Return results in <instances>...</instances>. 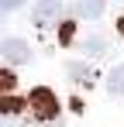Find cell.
<instances>
[{"instance_id":"9c48e42d","label":"cell","mask_w":124,"mask_h":127,"mask_svg":"<svg viewBox=\"0 0 124 127\" xmlns=\"http://www.w3.org/2000/svg\"><path fill=\"white\" fill-rule=\"evenodd\" d=\"M59 38H62V45H69V41H72V24H62Z\"/></svg>"},{"instance_id":"5b68a950","label":"cell","mask_w":124,"mask_h":127,"mask_svg":"<svg viewBox=\"0 0 124 127\" xmlns=\"http://www.w3.org/2000/svg\"><path fill=\"white\" fill-rule=\"evenodd\" d=\"M107 89H110V96H124V62L110 69V76H107Z\"/></svg>"},{"instance_id":"ba28073f","label":"cell","mask_w":124,"mask_h":127,"mask_svg":"<svg viewBox=\"0 0 124 127\" xmlns=\"http://www.w3.org/2000/svg\"><path fill=\"white\" fill-rule=\"evenodd\" d=\"M21 106H28V100H17V96H3V113L10 117V113H17Z\"/></svg>"},{"instance_id":"52a82bcc","label":"cell","mask_w":124,"mask_h":127,"mask_svg":"<svg viewBox=\"0 0 124 127\" xmlns=\"http://www.w3.org/2000/svg\"><path fill=\"white\" fill-rule=\"evenodd\" d=\"M83 52L86 55H103L107 52V41H103L100 34H90V38H83Z\"/></svg>"},{"instance_id":"7a4b0ae2","label":"cell","mask_w":124,"mask_h":127,"mask_svg":"<svg viewBox=\"0 0 124 127\" xmlns=\"http://www.w3.org/2000/svg\"><path fill=\"white\" fill-rule=\"evenodd\" d=\"M0 55H3L7 65H28L35 59V48L28 41H21V38H3L0 41Z\"/></svg>"},{"instance_id":"3957f363","label":"cell","mask_w":124,"mask_h":127,"mask_svg":"<svg viewBox=\"0 0 124 127\" xmlns=\"http://www.w3.org/2000/svg\"><path fill=\"white\" fill-rule=\"evenodd\" d=\"M62 17V0H38L31 7V24L35 28H52Z\"/></svg>"},{"instance_id":"8992f818","label":"cell","mask_w":124,"mask_h":127,"mask_svg":"<svg viewBox=\"0 0 124 127\" xmlns=\"http://www.w3.org/2000/svg\"><path fill=\"white\" fill-rule=\"evenodd\" d=\"M65 72H69L72 83H90V79H93V69L83 65V62H69V65H65Z\"/></svg>"},{"instance_id":"8fae6325","label":"cell","mask_w":124,"mask_h":127,"mask_svg":"<svg viewBox=\"0 0 124 127\" xmlns=\"http://www.w3.org/2000/svg\"><path fill=\"white\" fill-rule=\"evenodd\" d=\"M0 79H3V89H7V93H10V89H14V72H3V76H0Z\"/></svg>"},{"instance_id":"7c38bea8","label":"cell","mask_w":124,"mask_h":127,"mask_svg":"<svg viewBox=\"0 0 124 127\" xmlns=\"http://www.w3.org/2000/svg\"><path fill=\"white\" fill-rule=\"evenodd\" d=\"M117 31H121V34H124V17H121V21H117Z\"/></svg>"},{"instance_id":"6da1fadb","label":"cell","mask_w":124,"mask_h":127,"mask_svg":"<svg viewBox=\"0 0 124 127\" xmlns=\"http://www.w3.org/2000/svg\"><path fill=\"white\" fill-rule=\"evenodd\" d=\"M28 106H31V113L41 117V120H52V117L59 113V100H55V93L45 89V86H38V89L28 93Z\"/></svg>"},{"instance_id":"277c9868","label":"cell","mask_w":124,"mask_h":127,"mask_svg":"<svg viewBox=\"0 0 124 127\" xmlns=\"http://www.w3.org/2000/svg\"><path fill=\"white\" fill-rule=\"evenodd\" d=\"M103 7H107V0H76V14L83 21H97L103 14Z\"/></svg>"},{"instance_id":"30bf717a","label":"cell","mask_w":124,"mask_h":127,"mask_svg":"<svg viewBox=\"0 0 124 127\" xmlns=\"http://www.w3.org/2000/svg\"><path fill=\"white\" fill-rule=\"evenodd\" d=\"M24 0H0V10H17Z\"/></svg>"}]
</instances>
